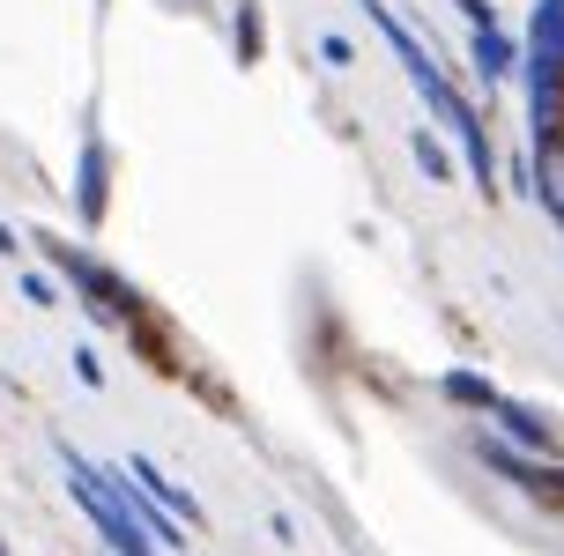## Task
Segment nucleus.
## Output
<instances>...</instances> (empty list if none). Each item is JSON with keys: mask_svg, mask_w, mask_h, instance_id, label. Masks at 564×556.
<instances>
[{"mask_svg": "<svg viewBox=\"0 0 564 556\" xmlns=\"http://www.w3.org/2000/svg\"><path fill=\"white\" fill-rule=\"evenodd\" d=\"M446 127L460 134V156H468V178H476V194H482V200H498V149H490V127H482V111L460 97Z\"/></svg>", "mask_w": 564, "mask_h": 556, "instance_id": "nucleus-3", "label": "nucleus"}, {"mask_svg": "<svg viewBox=\"0 0 564 556\" xmlns=\"http://www.w3.org/2000/svg\"><path fill=\"white\" fill-rule=\"evenodd\" d=\"M438 393H446L453 408H468V416H490V408H498V386H490L482 371H446V379H438Z\"/></svg>", "mask_w": 564, "mask_h": 556, "instance_id": "nucleus-10", "label": "nucleus"}, {"mask_svg": "<svg viewBox=\"0 0 564 556\" xmlns=\"http://www.w3.org/2000/svg\"><path fill=\"white\" fill-rule=\"evenodd\" d=\"M75 379H83V386H105V363H97V349H83V341H75Z\"/></svg>", "mask_w": 564, "mask_h": 556, "instance_id": "nucleus-14", "label": "nucleus"}, {"mask_svg": "<svg viewBox=\"0 0 564 556\" xmlns=\"http://www.w3.org/2000/svg\"><path fill=\"white\" fill-rule=\"evenodd\" d=\"M127 482H141V498H156L164 512H178V527H186V520L200 527V504L186 498V490H178V482H171V475L156 468V460H141V453H134V460H127Z\"/></svg>", "mask_w": 564, "mask_h": 556, "instance_id": "nucleus-7", "label": "nucleus"}, {"mask_svg": "<svg viewBox=\"0 0 564 556\" xmlns=\"http://www.w3.org/2000/svg\"><path fill=\"white\" fill-rule=\"evenodd\" d=\"M319 59L327 67H349V37H319Z\"/></svg>", "mask_w": 564, "mask_h": 556, "instance_id": "nucleus-16", "label": "nucleus"}, {"mask_svg": "<svg viewBox=\"0 0 564 556\" xmlns=\"http://www.w3.org/2000/svg\"><path fill=\"white\" fill-rule=\"evenodd\" d=\"M416 164L431 171V178H446V171H453V156H446V149H438L431 134H416Z\"/></svg>", "mask_w": 564, "mask_h": 556, "instance_id": "nucleus-12", "label": "nucleus"}, {"mask_svg": "<svg viewBox=\"0 0 564 556\" xmlns=\"http://www.w3.org/2000/svg\"><path fill=\"white\" fill-rule=\"evenodd\" d=\"M59 468H67V490L83 498V512L97 520V534H105V549H112V556H164L156 542H149V534L134 527V520H127V504L112 498V475H97L67 438H59Z\"/></svg>", "mask_w": 564, "mask_h": 556, "instance_id": "nucleus-1", "label": "nucleus"}, {"mask_svg": "<svg viewBox=\"0 0 564 556\" xmlns=\"http://www.w3.org/2000/svg\"><path fill=\"white\" fill-rule=\"evenodd\" d=\"M460 15H468L476 30H498V8H490V0H460Z\"/></svg>", "mask_w": 564, "mask_h": 556, "instance_id": "nucleus-15", "label": "nucleus"}, {"mask_svg": "<svg viewBox=\"0 0 564 556\" xmlns=\"http://www.w3.org/2000/svg\"><path fill=\"white\" fill-rule=\"evenodd\" d=\"M105 186H112V164H105V141H83V222H105Z\"/></svg>", "mask_w": 564, "mask_h": 556, "instance_id": "nucleus-9", "label": "nucleus"}, {"mask_svg": "<svg viewBox=\"0 0 564 556\" xmlns=\"http://www.w3.org/2000/svg\"><path fill=\"white\" fill-rule=\"evenodd\" d=\"M528 75H564V0H535V23H528Z\"/></svg>", "mask_w": 564, "mask_h": 556, "instance_id": "nucleus-5", "label": "nucleus"}, {"mask_svg": "<svg viewBox=\"0 0 564 556\" xmlns=\"http://www.w3.org/2000/svg\"><path fill=\"white\" fill-rule=\"evenodd\" d=\"M23 297H30L37 312H45V305H59V275H37V268H30V275H23Z\"/></svg>", "mask_w": 564, "mask_h": 556, "instance_id": "nucleus-11", "label": "nucleus"}, {"mask_svg": "<svg viewBox=\"0 0 564 556\" xmlns=\"http://www.w3.org/2000/svg\"><path fill=\"white\" fill-rule=\"evenodd\" d=\"M468 67H476L482 83H506L512 67H520V45H512L506 30H476L468 37Z\"/></svg>", "mask_w": 564, "mask_h": 556, "instance_id": "nucleus-8", "label": "nucleus"}, {"mask_svg": "<svg viewBox=\"0 0 564 556\" xmlns=\"http://www.w3.org/2000/svg\"><path fill=\"white\" fill-rule=\"evenodd\" d=\"M528 171H535V200L550 208V222L564 230V134H542L535 156H528Z\"/></svg>", "mask_w": 564, "mask_h": 556, "instance_id": "nucleus-6", "label": "nucleus"}, {"mask_svg": "<svg viewBox=\"0 0 564 556\" xmlns=\"http://www.w3.org/2000/svg\"><path fill=\"white\" fill-rule=\"evenodd\" d=\"M238 37H246V45H238V59H260V8H246V15H238Z\"/></svg>", "mask_w": 564, "mask_h": 556, "instance_id": "nucleus-13", "label": "nucleus"}, {"mask_svg": "<svg viewBox=\"0 0 564 556\" xmlns=\"http://www.w3.org/2000/svg\"><path fill=\"white\" fill-rule=\"evenodd\" d=\"M490 416L506 423V445H512V453H528V460H557V423L542 416V408H528V401L498 393V408H490Z\"/></svg>", "mask_w": 564, "mask_h": 556, "instance_id": "nucleus-4", "label": "nucleus"}, {"mask_svg": "<svg viewBox=\"0 0 564 556\" xmlns=\"http://www.w3.org/2000/svg\"><path fill=\"white\" fill-rule=\"evenodd\" d=\"M0 556H8V542H0Z\"/></svg>", "mask_w": 564, "mask_h": 556, "instance_id": "nucleus-18", "label": "nucleus"}, {"mask_svg": "<svg viewBox=\"0 0 564 556\" xmlns=\"http://www.w3.org/2000/svg\"><path fill=\"white\" fill-rule=\"evenodd\" d=\"M0 252H15V230H8V222H0Z\"/></svg>", "mask_w": 564, "mask_h": 556, "instance_id": "nucleus-17", "label": "nucleus"}, {"mask_svg": "<svg viewBox=\"0 0 564 556\" xmlns=\"http://www.w3.org/2000/svg\"><path fill=\"white\" fill-rule=\"evenodd\" d=\"M45 252H53V268L59 282H75V297H83L105 327H134L141 319V297H134V282H119L105 260H89V252H75L67 238H45Z\"/></svg>", "mask_w": 564, "mask_h": 556, "instance_id": "nucleus-2", "label": "nucleus"}]
</instances>
